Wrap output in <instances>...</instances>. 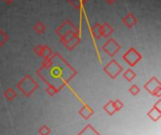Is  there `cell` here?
<instances>
[{"mask_svg": "<svg viewBox=\"0 0 161 135\" xmlns=\"http://www.w3.org/2000/svg\"><path fill=\"white\" fill-rule=\"evenodd\" d=\"M46 92H47V94H48L49 96L53 97V96H55V95L58 92V90L57 87H55V86H48V87H47V89H46Z\"/></svg>", "mask_w": 161, "mask_h": 135, "instance_id": "cell-20", "label": "cell"}, {"mask_svg": "<svg viewBox=\"0 0 161 135\" xmlns=\"http://www.w3.org/2000/svg\"><path fill=\"white\" fill-rule=\"evenodd\" d=\"M91 34L93 38L95 39H100L103 34H102V24L99 23H96L92 28H91Z\"/></svg>", "mask_w": 161, "mask_h": 135, "instance_id": "cell-10", "label": "cell"}, {"mask_svg": "<svg viewBox=\"0 0 161 135\" xmlns=\"http://www.w3.org/2000/svg\"><path fill=\"white\" fill-rule=\"evenodd\" d=\"M3 1H4V2H6L7 4H10V3H12L14 0H3Z\"/></svg>", "mask_w": 161, "mask_h": 135, "instance_id": "cell-27", "label": "cell"}, {"mask_svg": "<svg viewBox=\"0 0 161 135\" xmlns=\"http://www.w3.org/2000/svg\"><path fill=\"white\" fill-rule=\"evenodd\" d=\"M147 116L153 120V121H158L161 117V100H159L154 107L148 112Z\"/></svg>", "mask_w": 161, "mask_h": 135, "instance_id": "cell-8", "label": "cell"}, {"mask_svg": "<svg viewBox=\"0 0 161 135\" xmlns=\"http://www.w3.org/2000/svg\"><path fill=\"white\" fill-rule=\"evenodd\" d=\"M123 58H124V60H125V62L129 66L134 67L138 62H140L142 60V56L135 48L132 47L123 55Z\"/></svg>", "mask_w": 161, "mask_h": 135, "instance_id": "cell-3", "label": "cell"}, {"mask_svg": "<svg viewBox=\"0 0 161 135\" xmlns=\"http://www.w3.org/2000/svg\"><path fill=\"white\" fill-rule=\"evenodd\" d=\"M8 35L7 34H5L1 29H0V47L8 40Z\"/></svg>", "mask_w": 161, "mask_h": 135, "instance_id": "cell-24", "label": "cell"}, {"mask_svg": "<svg viewBox=\"0 0 161 135\" xmlns=\"http://www.w3.org/2000/svg\"><path fill=\"white\" fill-rule=\"evenodd\" d=\"M53 55H54L53 51L47 45H42V51H41L40 56H42L43 58H50Z\"/></svg>", "mask_w": 161, "mask_h": 135, "instance_id": "cell-15", "label": "cell"}, {"mask_svg": "<svg viewBox=\"0 0 161 135\" xmlns=\"http://www.w3.org/2000/svg\"><path fill=\"white\" fill-rule=\"evenodd\" d=\"M121 49V46L119 45V43L113 39H109L103 46V50L109 55V56H114L119 50Z\"/></svg>", "mask_w": 161, "mask_h": 135, "instance_id": "cell-7", "label": "cell"}, {"mask_svg": "<svg viewBox=\"0 0 161 135\" xmlns=\"http://www.w3.org/2000/svg\"><path fill=\"white\" fill-rule=\"evenodd\" d=\"M104 110L108 113V115L113 116V115L116 113L115 108H114V105H113V101H109L104 106Z\"/></svg>", "mask_w": 161, "mask_h": 135, "instance_id": "cell-16", "label": "cell"}, {"mask_svg": "<svg viewBox=\"0 0 161 135\" xmlns=\"http://www.w3.org/2000/svg\"><path fill=\"white\" fill-rule=\"evenodd\" d=\"M56 33L60 37L62 38L63 36H65L66 34L68 33H76L78 34V31L76 29V27L74 25V23L70 21H65L57 30H56Z\"/></svg>", "mask_w": 161, "mask_h": 135, "instance_id": "cell-6", "label": "cell"}, {"mask_svg": "<svg viewBox=\"0 0 161 135\" xmlns=\"http://www.w3.org/2000/svg\"><path fill=\"white\" fill-rule=\"evenodd\" d=\"M78 113H79V115H80L83 118L89 119V118L92 116L93 111H92V109L89 105H84V106L79 110Z\"/></svg>", "mask_w": 161, "mask_h": 135, "instance_id": "cell-11", "label": "cell"}, {"mask_svg": "<svg viewBox=\"0 0 161 135\" xmlns=\"http://www.w3.org/2000/svg\"><path fill=\"white\" fill-rule=\"evenodd\" d=\"M123 77H124V78H125L128 82H131V81L136 77V73H135L131 69H128L126 71H125V72H124Z\"/></svg>", "mask_w": 161, "mask_h": 135, "instance_id": "cell-18", "label": "cell"}, {"mask_svg": "<svg viewBox=\"0 0 161 135\" xmlns=\"http://www.w3.org/2000/svg\"><path fill=\"white\" fill-rule=\"evenodd\" d=\"M50 132H51L50 128L47 127V126H45V125H43L42 127H41L40 130H39V133L41 135H49Z\"/></svg>", "mask_w": 161, "mask_h": 135, "instance_id": "cell-21", "label": "cell"}, {"mask_svg": "<svg viewBox=\"0 0 161 135\" xmlns=\"http://www.w3.org/2000/svg\"><path fill=\"white\" fill-rule=\"evenodd\" d=\"M42 45H37L35 48H34V52L40 56V55H41V51H42Z\"/></svg>", "mask_w": 161, "mask_h": 135, "instance_id": "cell-25", "label": "cell"}, {"mask_svg": "<svg viewBox=\"0 0 161 135\" xmlns=\"http://www.w3.org/2000/svg\"><path fill=\"white\" fill-rule=\"evenodd\" d=\"M113 105H114V108H115V111L116 112L120 111L124 107V103L120 100H116L115 101H113Z\"/></svg>", "mask_w": 161, "mask_h": 135, "instance_id": "cell-23", "label": "cell"}, {"mask_svg": "<svg viewBox=\"0 0 161 135\" xmlns=\"http://www.w3.org/2000/svg\"><path fill=\"white\" fill-rule=\"evenodd\" d=\"M38 84L36 83L35 80H33L29 75H25L18 84H17V88L26 97H29L37 88H38Z\"/></svg>", "mask_w": 161, "mask_h": 135, "instance_id": "cell-2", "label": "cell"}, {"mask_svg": "<svg viewBox=\"0 0 161 135\" xmlns=\"http://www.w3.org/2000/svg\"><path fill=\"white\" fill-rule=\"evenodd\" d=\"M80 41V37L78 36V34H75L68 42L65 43V46L67 47L68 50H73Z\"/></svg>", "mask_w": 161, "mask_h": 135, "instance_id": "cell-12", "label": "cell"}, {"mask_svg": "<svg viewBox=\"0 0 161 135\" xmlns=\"http://www.w3.org/2000/svg\"><path fill=\"white\" fill-rule=\"evenodd\" d=\"M78 135H100V133L95 129H93L92 125L89 124L78 133Z\"/></svg>", "mask_w": 161, "mask_h": 135, "instance_id": "cell-13", "label": "cell"}, {"mask_svg": "<svg viewBox=\"0 0 161 135\" xmlns=\"http://www.w3.org/2000/svg\"><path fill=\"white\" fill-rule=\"evenodd\" d=\"M105 72L112 79H115L122 71H123V68L119 65V63L112 59L104 69Z\"/></svg>", "mask_w": 161, "mask_h": 135, "instance_id": "cell-5", "label": "cell"}, {"mask_svg": "<svg viewBox=\"0 0 161 135\" xmlns=\"http://www.w3.org/2000/svg\"><path fill=\"white\" fill-rule=\"evenodd\" d=\"M106 1V3L107 4H108V5H112V4H114L117 0H105Z\"/></svg>", "mask_w": 161, "mask_h": 135, "instance_id": "cell-26", "label": "cell"}, {"mask_svg": "<svg viewBox=\"0 0 161 135\" xmlns=\"http://www.w3.org/2000/svg\"><path fill=\"white\" fill-rule=\"evenodd\" d=\"M4 96L5 98H7V100L8 101H12L16 98L17 93L12 89V88H8L5 92H4Z\"/></svg>", "mask_w": 161, "mask_h": 135, "instance_id": "cell-17", "label": "cell"}, {"mask_svg": "<svg viewBox=\"0 0 161 135\" xmlns=\"http://www.w3.org/2000/svg\"><path fill=\"white\" fill-rule=\"evenodd\" d=\"M129 92H130L133 96H137V95L141 92V89H140V87H139L137 85H133V86L129 88Z\"/></svg>", "mask_w": 161, "mask_h": 135, "instance_id": "cell-22", "label": "cell"}, {"mask_svg": "<svg viewBox=\"0 0 161 135\" xmlns=\"http://www.w3.org/2000/svg\"><path fill=\"white\" fill-rule=\"evenodd\" d=\"M33 29H34L38 34H42V33L46 30V27H45V25H44L42 22H38V23L33 26Z\"/></svg>", "mask_w": 161, "mask_h": 135, "instance_id": "cell-19", "label": "cell"}, {"mask_svg": "<svg viewBox=\"0 0 161 135\" xmlns=\"http://www.w3.org/2000/svg\"><path fill=\"white\" fill-rule=\"evenodd\" d=\"M73 70L74 69L67 62L64 66L58 67H54L52 64L49 68L42 67L41 70H38V74L48 86H53L59 91L75 75V72L64 73V71H71Z\"/></svg>", "mask_w": 161, "mask_h": 135, "instance_id": "cell-1", "label": "cell"}, {"mask_svg": "<svg viewBox=\"0 0 161 135\" xmlns=\"http://www.w3.org/2000/svg\"><path fill=\"white\" fill-rule=\"evenodd\" d=\"M144 88L152 95L157 96L158 98L161 97V84L160 82L158 80L157 77L151 78L146 85L144 86Z\"/></svg>", "mask_w": 161, "mask_h": 135, "instance_id": "cell-4", "label": "cell"}, {"mask_svg": "<svg viewBox=\"0 0 161 135\" xmlns=\"http://www.w3.org/2000/svg\"><path fill=\"white\" fill-rule=\"evenodd\" d=\"M123 23L129 28L133 27L137 23H138V19L132 14V13H128L127 15H125L123 18Z\"/></svg>", "mask_w": 161, "mask_h": 135, "instance_id": "cell-9", "label": "cell"}, {"mask_svg": "<svg viewBox=\"0 0 161 135\" xmlns=\"http://www.w3.org/2000/svg\"><path fill=\"white\" fill-rule=\"evenodd\" d=\"M112 33H113V28L111 27L110 24H108V23L102 24V34L105 38H108Z\"/></svg>", "mask_w": 161, "mask_h": 135, "instance_id": "cell-14", "label": "cell"}]
</instances>
